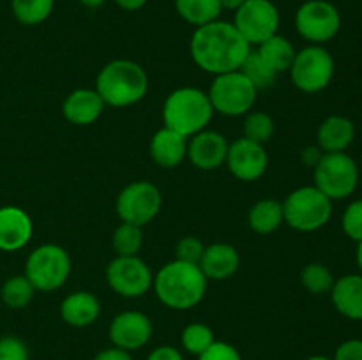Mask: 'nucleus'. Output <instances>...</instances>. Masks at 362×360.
<instances>
[{"label":"nucleus","instance_id":"nucleus-1","mask_svg":"<svg viewBox=\"0 0 362 360\" xmlns=\"http://www.w3.org/2000/svg\"><path fill=\"white\" fill-rule=\"evenodd\" d=\"M191 59L209 74H225L239 71L251 46L239 34L233 23L216 20L197 27L189 42Z\"/></svg>","mask_w":362,"mask_h":360},{"label":"nucleus","instance_id":"nucleus-2","mask_svg":"<svg viewBox=\"0 0 362 360\" xmlns=\"http://www.w3.org/2000/svg\"><path fill=\"white\" fill-rule=\"evenodd\" d=\"M209 279L194 263L173 260L154 275V292L161 304L173 311H187L204 300Z\"/></svg>","mask_w":362,"mask_h":360},{"label":"nucleus","instance_id":"nucleus-3","mask_svg":"<svg viewBox=\"0 0 362 360\" xmlns=\"http://www.w3.org/2000/svg\"><path fill=\"white\" fill-rule=\"evenodd\" d=\"M95 90L106 106H113V108L133 106L147 94V73L140 64L133 60H112L99 71Z\"/></svg>","mask_w":362,"mask_h":360},{"label":"nucleus","instance_id":"nucleus-4","mask_svg":"<svg viewBox=\"0 0 362 360\" xmlns=\"http://www.w3.org/2000/svg\"><path fill=\"white\" fill-rule=\"evenodd\" d=\"M214 115L209 95L194 87H182L173 90L163 106L165 127L191 138L204 131Z\"/></svg>","mask_w":362,"mask_h":360},{"label":"nucleus","instance_id":"nucleus-5","mask_svg":"<svg viewBox=\"0 0 362 360\" xmlns=\"http://www.w3.org/2000/svg\"><path fill=\"white\" fill-rule=\"evenodd\" d=\"M283 219L297 232H317L332 215V200L315 186L299 187L283 201Z\"/></svg>","mask_w":362,"mask_h":360},{"label":"nucleus","instance_id":"nucleus-6","mask_svg":"<svg viewBox=\"0 0 362 360\" xmlns=\"http://www.w3.org/2000/svg\"><path fill=\"white\" fill-rule=\"evenodd\" d=\"M71 274V258L57 244L35 247L25 263V275L39 292H53L66 284Z\"/></svg>","mask_w":362,"mask_h":360},{"label":"nucleus","instance_id":"nucleus-7","mask_svg":"<svg viewBox=\"0 0 362 360\" xmlns=\"http://www.w3.org/2000/svg\"><path fill=\"white\" fill-rule=\"evenodd\" d=\"M315 187L329 200L349 198L359 184L357 162L345 152H324L318 164L313 168Z\"/></svg>","mask_w":362,"mask_h":360},{"label":"nucleus","instance_id":"nucleus-8","mask_svg":"<svg viewBox=\"0 0 362 360\" xmlns=\"http://www.w3.org/2000/svg\"><path fill=\"white\" fill-rule=\"evenodd\" d=\"M207 95L214 112L225 116H240L251 112L258 90L240 71H232L218 74Z\"/></svg>","mask_w":362,"mask_h":360},{"label":"nucleus","instance_id":"nucleus-9","mask_svg":"<svg viewBox=\"0 0 362 360\" xmlns=\"http://www.w3.org/2000/svg\"><path fill=\"white\" fill-rule=\"evenodd\" d=\"M290 76L300 92L317 94L329 87L334 76V59L320 44H311L296 53Z\"/></svg>","mask_w":362,"mask_h":360},{"label":"nucleus","instance_id":"nucleus-10","mask_svg":"<svg viewBox=\"0 0 362 360\" xmlns=\"http://www.w3.org/2000/svg\"><path fill=\"white\" fill-rule=\"evenodd\" d=\"M296 28L311 44H324L338 35L341 16L329 0H306L296 13Z\"/></svg>","mask_w":362,"mask_h":360},{"label":"nucleus","instance_id":"nucleus-11","mask_svg":"<svg viewBox=\"0 0 362 360\" xmlns=\"http://www.w3.org/2000/svg\"><path fill=\"white\" fill-rule=\"evenodd\" d=\"M279 11L272 0H246L235 11L233 27L250 46H258L279 30Z\"/></svg>","mask_w":362,"mask_h":360},{"label":"nucleus","instance_id":"nucleus-12","mask_svg":"<svg viewBox=\"0 0 362 360\" xmlns=\"http://www.w3.org/2000/svg\"><path fill=\"white\" fill-rule=\"evenodd\" d=\"M161 205L163 198L158 187L147 180H136L120 191L115 208L122 222L145 226L159 214Z\"/></svg>","mask_w":362,"mask_h":360},{"label":"nucleus","instance_id":"nucleus-13","mask_svg":"<svg viewBox=\"0 0 362 360\" xmlns=\"http://www.w3.org/2000/svg\"><path fill=\"white\" fill-rule=\"evenodd\" d=\"M106 281L117 295L138 299L152 288L154 275L141 258L117 256L106 268Z\"/></svg>","mask_w":362,"mask_h":360},{"label":"nucleus","instance_id":"nucleus-14","mask_svg":"<svg viewBox=\"0 0 362 360\" xmlns=\"http://www.w3.org/2000/svg\"><path fill=\"white\" fill-rule=\"evenodd\" d=\"M225 162L235 179L243 182H255L267 169L269 155L264 145L255 143L243 136L230 143Z\"/></svg>","mask_w":362,"mask_h":360},{"label":"nucleus","instance_id":"nucleus-15","mask_svg":"<svg viewBox=\"0 0 362 360\" xmlns=\"http://www.w3.org/2000/svg\"><path fill=\"white\" fill-rule=\"evenodd\" d=\"M154 334L152 320L141 311H124L110 323V339L113 346L126 352L140 349L151 341Z\"/></svg>","mask_w":362,"mask_h":360},{"label":"nucleus","instance_id":"nucleus-16","mask_svg":"<svg viewBox=\"0 0 362 360\" xmlns=\"http://www.w3.org/2000/svg\"><path fill=\"white\" fill-rule=\"evenodd\" d=\"M230 143L218 131H200L187 141V159L194 168L212 172L225 164Z\"/></svg>","mask_w":362,"mask_h":360},{"label":"nucleus","instance_id":"nucleus-17","mask_svg":"<svg viewBox=\"0 0 362 360\" xmlns=\"http://www.w3.org/2000/svg\"><path fill=\"white\" fill-rule=\"evenodd\" d=\"M34 224L32 219L23 208L0 207V251L4 253H14L20 251L30 242Z\"/></svg>","mask_w":362,"mask_h":360},{"label":"nucleus","instance_id":"nucleus-18","mask_svg":"<svg viewBox=\"0 0 362 360\" xmlns=\"http://www.w3.org/2000/svg\"><path fill=\"white\" fill-rule=\"evenodd\" d=\"M105 106V101L95 88H78L66 97L62 113L64 119L73 126H90L103 115Z\"/></svg>","mask_w":362,"mask_h":360},{"label":"nucleus","instance_id":"nucleus-19","mask_svg":"<svg viewBox=\"0 0 362 360\" xmlns=\"http://www.w3.org/2000/svg\"><path fill=\"white\" fill-rule=\"evenodd\" d=\"M239 251L232 244L218 242L205 247L204 256H202L198 267H200V270L204 272V275L207 279L223 281V279L232 277L239 270Z\"/></svg>","mask_w":362,"mask_h":360},{"label":"nucleus","instance_id":"nucleus-20","mask_svg":"<svg viewBox=\"0 0 362 360\" xmlns=\"http://www.w3.org/2000/svg\"><path fill=\"white\" fill-rule=\"evenodd\" d=\"M151 157L161 168H177L187 157V138L163 127L151 140Z\"/></svg>","mask_w":362,"mask_h":360},{"label":"nucleus","instance_id":"nucleus-21","mask_svg":"<svg viewBox=\"0 0 362 360\" xmlns=\"http://www.w3.org/2000/svg\"><path fill=\"white\" fill-rule=\"evenodd\" d=\"M99 314H101V304L90 292H74L60 304V318L71 327H88L98 321Z\"/></svg>","mask_w":362,"mask_h":360},{"label":"nucleus","instance_id":"nucleus-22","mask_svg":"<svg viewBox=\"0 0 362 360\" xmlns=\"http://www.w3.org/2000/svg\"><path fill=\"white\" fill-rule=\"evenodd\" d=\"M336 311L354 321H362V274L339 277L331 289Z\"/></svg>","mask_w":362,"mask_h":360},{"label":"nucleus","instance_id":"nucleus-23","mask_svg":"<svg viewBox=\"0 0 362 360\" xmlns=\"http://www.w3.org/2000/svg\"><path fill=\"white\" fill-rule=\"evenodd\" d=\"M356 138V126L350 119L331 115L320 124L317 133L318 147L322 152H345Z\"/></svg>","mask_w":362,"mask_h":360},{"label":"nucleus","instance_id":"nucleus-24","mask_svg":"<svg viewBox=\"0 0 362 360\" xmlns=\"http://www.w3.org/2000/svg\"><path fill=\"white\" fill-rule=\"evenodd\" d=\"M283 222H285L283 205L276 200L257 201L247 214V224L255 233H260V235L274 233Z\"/></svg>","mask_w":362,"mask_h":360},{"label":"nucleus","instance_id":"nucleus-25","mask_svg":"<svg viewBox=\"0 0 362 360\" xmlns=\"http://www.w3.org/2000/svg\"><path fill=\"white\" fill-rule=\"evenodd\" d=\"M257 52L258 55H260L262 59H264L265 62H267L278 74L285 73V71H290L297 53L292 42L279 34L272 35V37H269L267 41L258 44Z\"/></svg>","mask_w":362,"mask_h":360},{"label":"nucleus","instance_id":"nucleus-26","mask_svg":"<svg viewBox=\"0 0 362 360\" xmlns=\"http://www.w3.org/2000/svg\"><path fill=\"white\" fill-rule=\"evenodd\" d=\"M175 11L184 21L194 27L219 20L223 7L219 0H173Z\"/></svg>","mask_w":362,"mask_h":360},{"label":"nucleus","instance_id":"nucleus-27","mask_svg":"<svg viewBox=\"0 0 362 360\" xmlns=\"http://www.w3.org/2000/svg\"><path fill=\"white\" fill-rule=\"evenodd\" d=\"M55 0H11V11L21 25L35 27L52 16Z\"/></svg>","mask_w":362,"mask_h":360},{"label":"nucleus","instance_id":"nucleus-28","mask_svg":"<svg viewBox=\"0 0 362 360\" xmlns=\"http://www.w3.org/2000/svg\"><path fill=\"white\" fill-rule=\"evenodd\" d=\"M35 292L37 289L28 281L27 275H13L2 284L0 296L9 309H25L32 302Z\"/></svg>","mask_w":362,"mask_h":360},{"label":"nucleus","instance_id":"nucleus-29","mask_svg":"<svg viewBox=\"0 0 362 360\" xmlns=\"http://www.w3.org/2000/svg\"><path fill=\"white\" fill-rule=\"evenodd\" d=\"M239 71L251 81V83H253V87L257 88L258 92L264 90V88L272 87L276 76H278V73L258 55V52H253V49L247 53V56L244 59Z\"/></svg>","mask_w":362,"mask_h":360},{"label":"nucleus","instance_id":"nucleus-30","mask_svg":"<svg viewBox=\"0 0 362 360\" xmlns=\"http://www.w3.org/2000/svg\"><path fill=\"white\" fill-rule=\"evenodd\" d=\"M112 246L117 256H138L141 246H144V232L141 226L122 222L117 226L112 236Z\"/></svg>","mask_w":362,"mask_h":360},{"label":"nucleus","instance_id":"nucleus-31","mask_svg":"<svg viewBox=\"0 0 362 360\" xmlns=\"http://www.w3.org/2000/svg\"><path fill=\"white\" fill-rule=\"evenodd\" d=\"M180 342H182V348L186 349L191 355L200 356L202 353L207 352L212 344L216 342L214 332L209 325L205 323H189L182 330L180 335Z\"/></svg>","mask_w":362,"mask_h":360},{"label":"nucleus","instance_id":"nucleus-32","mask_svg":"<svg viewBox=\"0 0 362 360\" xmlns=\"http://www.w3.org/2000/svg\"><path fill=\"white\" fill-rule=\"evenodd\" d=\"M300 282L304 288L313 295H322V293H331L336 279L332 272L322 263H310L300 272Z\"/></svg>","mask_w":362,"mask_h":360},{"label":"nucleus","instance_id":"nucleus-33","mask_svg":"<svg viewBox=\"0 0 362 360\" xmlns=\"http://www.w3.org/2000/svg\"><path fill=\"white\" fill-rule=\"evenodd\" d=\"M246 120H244V138L255 141V143L265 145L274 134V120L269 113L265 112H253L246 113Z\"/></svg>","mask_w":362,"mask_h":360},{"label":"nucleus","instance_id":"nucleus-34","mask_svg":"<svg viewBox=\"0 0 362 360\" xmlns=\"http://www.w3.org/2000/svg\"><path fill=\"white\" fill-rule=\"evenodd\" d=\"M205 246L198 236H184L177 242L175 247V260L186 261V263H200L202 256H204Z\"/></svg>","mask_w":362,"mask_h":360},{"label":"nucleus","instance_id":"nucleus-35","mask_svg":"<svg viewBox=\"0 0 362 360\" xmlns=\"http://www.w3.org/2000/svg\"><path fill=\"white\" fill-rule=\"evenodd\" d=\"M343 232L356 242H362V200H356L343 214Z\"/></svg>","mask_w":362,"mask_h":360},{"label":"nucleus","instance_id":"nucleus-36","mask_svg":"<svg viewBox=\"0 0 362 360\" xmlns=\"http://www.w3.org/2000/svg\"><path fill=\"white\" fill-rule=\"evenodd\" d=\"M0 360H28V348L16 335L0 337Z\"/></svg>","mask_w":362,"mask_h":360},{"label":"nucleus","instance_id":"nucleus-37","mask_svg":"<svg viewBox=\"0 0 362 360\" xmlns=\"http://www.w3.org/2000/svg\"><path fill=\"white\" fill-rule=\"evenodd\" d=\"M198 360H243L239 349L230 342L216 341L207 352L202 353Z\"/></svg>","mask_w":362,"mask_h":360},{"label":"nucleus","instance_id":"nucleus-38","mask_svg":"<svg viewBox=\"0 0 362 360\" xmlns=\"http://www.w3.org/2000/svg\"><path fill=\"white\" fill-rule=\"evenodd\" d=\"M332 360H362V339H349L341 342Z\"/></svg>","mask_w":362,"mask_h":360},{"label":"nucleus","instance_id":"nucleus-39","mask_svg":"<svg viewBox=\"0 0 362 360\" xmlns=\"http://www.w3.org/2000/svg\"><path fill=\"white\" fill-rule=\"evenodd\" d=\"M147 360H184V356L175 346H158L148 353Z\"/></svg>","mask_w":362,"mask_h":360},{"label":"nucleus","instance_id":"nucleus-40","mask_svg":"<svg viewBox=\"0 0 362 360\" xmlns=\"http://www.w3.org/2000/svg\"><path fill=\"white\" fill-rule=\"evenodd\" d=\"M92 360H133V356H131V352L112 346V348L101 349Z\"/></svg>","mask_w":362,"mask_h":360},{"label":"nucleus","instance_id":"nucleus-41","mask_svg":"<svg viewBox=\"0 0 362 360\" xmlns=\"http://www.w3.org/2000/svg\"><path fill=\"white\" fill-rule=\"evenodd\" d=\"M322 155H324V152H322L320 147H306L300 152V161L308 168H315L322 159Z\"/></svg>","mask_w":362,"mask_h":360},{"label":"nucleus","instance_id":"nucleus-42","mask_svg":"<svg viewBox=\"0 0 362 360\" xmlns=\"http://www.w3.org/2000/svg\"><path fill=\"white\" fill-rule=\"evenodd\" d=\"M113 2L124 11H140L141 7L147 6L148 0H113Z\"/></svg>","mask_w":362,"mask_h":360},{"label":"nucleus","instance_id":"nucleus-43","mask_svg":"<svg viewBox=\"0 0 362 360\" xmlns=\"http://www.w3.org/2000/svg\"><path fill=\"white\" fill-rule=\"evenodd\" d=\"M244 2H246V0H219V4H221L223 9L233 11V13H235V11L239 9Z\"/></svg>","mask_w":362,"mask_h":360},{"label":"nucleus","instance_id":"nucleus-44","mask_svg":"<svg viewBox=\"0 0 362 360\" xmlns=\"http://www.w3.org/2000/svg\"><path fill=\"white\" fill-rule=\"evenodd\" d=\"M78 2L85 7H90V9H98V7L105 6L106 0H78Z\"/></svg>","mask_w":362,"mask_h":360},{"label":"nucleus","instance_id":"nucleus-45","mask_svg":"<svg viewBox=\"0 0 362 360\" xmlns=\"http://www.w3.org/2000/svg\"><path fill=\"white\" fill-rule=\"evenodd\" d=\"M357 244H359V246H357L356 258H357V265H359V268H361V272H362V242H357Z\"/></svg>","mask_w":362,"mask_h":360},{"label":"nucleus","instance_id":"nucleus-46","mask_svg":"<svg viewBox=\"0 0 362 360\" xmlns=\"http://www.w3.org/2000/svg\"><path fill=\"white\" fill-rule=\"evenodd\" d=\"M306 360H332V359H329V356H324V355H313V356H308Z\"/></svg>","mask_w":362,"mask_h":360}]
</instances>
